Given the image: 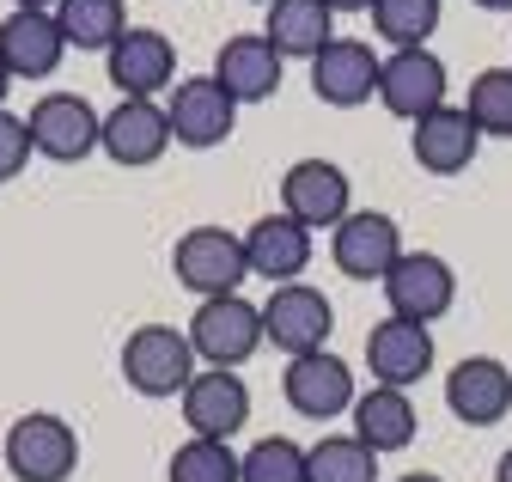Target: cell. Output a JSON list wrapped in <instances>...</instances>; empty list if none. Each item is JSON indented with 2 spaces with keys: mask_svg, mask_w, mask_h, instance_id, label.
<instances>
[{
  "mask_svg": "<svg viewBox=\"0 0 512 482\" xmlns=\"http://www.w3.org/2000/svg\"><path fill=\"white\" fill-rule=\"evenodd\" d=\"M116 367H122V385L135 391V397H183V385L202 373L196 367V348H189V330H177V324H141V330H128Z\"/></svg>",
  "mask_w": 512,
  "mask_h": 482,
  "instance_id": "1",
  "label": "cell"
},
{
  "mask_svg": "<svg viewBox=\"0 0 512 482\" xmlns=\"http://www.w3.org/2000/svg\"><path fill=\"white\" fill-rule=\"evenodd\" d=\"M0 458H7L13 482H68L80 470V434H74V421H61L49 409H25L7 428Z\"/></svg>",
  "mask_w": 512,
  "mask_h": 482,
  "instance_id": "2",
  "label": "cell"
},
{
  "mask_svg": "<svg viewBox=\"0 0 512 482\" xmlns=\"http://www.w3.org/2000/svg\"><path fill=\"white\" fill-rule=\"evenodd\" d=\"M171 275L196 293V299H220V293H244L250 257H244V232L226 226H189L171 245Z\"/></svg>",
  "mask_w": 512,
  "mask_h": 482,
  "instance_id": "3",
  "label": "cell"
},
{
  "mask_svg": "<svg viewBox=\"0 0 512 482\" xmlns=\"http://www.w3.org/2000/svg\"><path fill=\"white\" fill-rule=\"evenodd\" d=\"M263 342H269V336H263V306H250L244 293L202 299L196 318H189V348H196V360L226 367V373H238Z\"/></svg>",
  "mask_w": 512,
  "mask_h": 482,
  "instance_id": "4",
  "label": "cell"
},
{
  "mask_svg": "<svg viewBox=\"0 0 512 482\" xmlns=\"http://www.w3.org/2000/svg\"><path fill=\"white\" fill-rule=\"evenodd\" d=\"M330 330H336V306H330L324 287H311V281H281V287H269V299H263V336H269L287 360L330 348Z\"/></svg>",
  "mask_w": 512,
  "mask_h": 482,
  "instance_id": "5",
  "label": "cell"
},
{
  "mask_svg": "<svg viewBox=\"0 0 512 482\" xmlns=\"http://www.w3.org/2000/svg\"><path fill=\"white\" fill-rule=\"evenodd\" d=\"M378 287H384L391 318H409V324H427V330L458 306V269L445 263L439 251H403L397 269L384 275Z\"/></svg>",
  "mask_w": 512,
  "mask_h": 482,
  "instance_id": "6",
  "label": "cell"
},
{
  "mask_svg": "<svg viewBox=\"0 0 512 482\" xmlns=\"http://www.w3.org/2000/svg\"><path fill=\"white\" fill-rule=\"evenodd\" d=\"M25 123H31V147L55 165H80L104 153V110H92L80 92H43Z\"/></svg>",
  "mask_w": 512,
  "mask_h": 482,
  "instance_id": "7",
  "label": "cell"
},
{
  "mask_svg": "<svg viewBox=\"0 0 512 482\" xmlns=\"http://www.w3.org/2000/svg\"><path fill=\"white\" fill-rule=\"evenodd\" d=\"M165 116H171V141H177V147L208 153V147L232 141V129H238V98H232L214 74H189V80L171 86Z\"/></svg>",
  "mask_w": 512,
  "mask_h": 482,
  "instance_id": "8",
  "label": "cell"
},
{
  "mask_svg": "<svg viewBox=\"0 0 512 482\" xmlns=\"http://www.w3.org/2000/svg\"><path fill=\"white\" fill-rule=\"evenodd\" d=\"M281 214H293L311 232H336L354 214V184L336 159H293L281 171Z\"/></svg>",
  "mask_w": 512,
  "mask_h": 482,
  "instance_id": "9",
  "label": "cell"
},
{
  "mask_svg": "<svg viewBox=\"0 0 512 482\" xmlns=\"http://www.w3.org/2000/svg\"><path fill=\"white\" fill-rule=\"evenodd\" d=\"M281 397H287V409H293V415H305V421H336V415H348V409H354L360 385H354V367H348L342 354L317 348V354L287 360V373H281Z\"/></svg>",
  "mask_w": 512,
  "mask_h": 482,
  "instance_id": "10",
  "label": "cell"
},
{
  "mask_svg": "<svg viewBox=\"0 0 512 482\" xmlns=\"http://www.w3.org/2000/svg\"><path fill=\"white\" fill-rule=\"evenodd\" d=\"M403 226L391 214H378V208H354L336 232H330V263L348 275V281H384L397 269L403 257Z\"/></svg>",
  "mask_w": 512,
  "mask_h": 482,
  "instance_id": "11",
  "label": "cell"
},
{
  "mask_svg": "<svg viewBox=\"0 0 512 482\" xmlns=\"http://www.w3.org/2000/svg\"><path fill=\"white\" fill-rule=\"evenodd\" d=\"M445 86H452V74H445V62L433 49H391L378 62V104L397 123H421L427 110H439Z\"/></svg>",
  "mask_w": 512,
  "mask_h": 482,
  "instance_id": "12",
  "label": "cell"
},
{
  "mask_svg": "<svg viewBox=\"0 0 512 482\" xmlns=\"http://www.w3.org/2000/svg\"><path fill=\"white\" fill-rule=\"evenodd\" d=\"M104 74L122 98H159V92L177 86V49L153 25H128L116 37V49L104 55Z\"/></svg>",
  "mask_w": 512,
  "mask_h": 482,
  "instance_id": "13",
  "label": "cell"
},
{
  "mask_svg": "<svg viewBox=\"0 0 512 482\" xmlns=\"http://www.w3.org/2000/svg\"><path fill=\"white\" fill-rule=\"evenodd\" d=\"M171 147H177V141H171V116H165L159 98H116V104L104 110V153H110L116 165L147 171V165H159Z\"/></svg>",
  "mask_w": 512,
  "mask_h": 482,
  "instance_id": "14",
  "label": "cell"
},
{
  "mask_svg": "<svg viewBox=\"0 0 512 482\" xmlns=\"http://www.w3.org/2000/svg\"><path fill=\"white\" fill-rule=\"evenodd\" d=\"M445 409H452L464 428H494L512 415V367L494 354H464L452 373H445Z\"/></svg>",
  "mask_w": 512,
  "mask_h": 482,
  "instance_id": "15",
  "label": "cell"
},
{
  "mask_svg": "<svg viewBox=\"0 0 512 482\" xmlns=\"http://www.w3.org/2000/svg\"><path fill=\"white\" fill-rule=\"evenodd\" d=\"M311 92L330 110H360L378 98V49L366 37H336L311 55Z\"/></svg>",
  "mask_w": 512,
  "mask_h": 482,
  "instance_id": "16",
  "label": "cell"
},
{
  "mask_svg": "<svg viewBox=\"0 0 512 482\" xmlns=\"http://www.w3.org/2000/svg\"><path fill=\"white\" fill-rule=\"evenodd\" d=\"M183 421L196 440H232L250 421V385L226 367H202L183 385Z\"/></svg>",
  "mask_w": 512,
  "mask_h": 482,
  "instance_id": "17",
  "label": "cell"
},
{
  "mask_svg": "<svg viewBox=\"0 0 512 482\" xmlns=\"http://www.w3.org/2000/svg\"><path fill=\"white\" fill-rule=\"evenodd\" d=\"M476 147H482V135H476V123H470L464 104H439V110L421 116V123H409V153H415V165L433 171V177L470 171V165H476Z\"/></svg>",
  "mask_w": 512,
  "mask_h": 482,
  "instance_id": "18",
  "label": "cell"
},
{
  "mask_svg": "<svg viewBox=\"0 0 512 482\" xmlns=\"http://www.w3.org/2000/svg\"><path fill=\"white\" fill-rule=\"evenodd\" d=\"M366 373L372 385H421L433 373V330L427 324H409V318H384L372 336H366Z\"/></svg>",
  "mask_w": 512,
  "mask_h": 482,
  "instance_id": "19",
  "label": "cell"
},
{
  "mask_svg": "<svg viewBox=\"0 0 512 482\" xmlns=\"http://www.w3.org/2000/svg\"><path fill=\"white\" fill-rule=\"evenodd\" d=\"M61 55H68V37H61L55 13L13 7L7 19H0V62H7L13 80H49L61 68Z\"/></svg>",
  "mask_w": 512,
  "mask_h": 482,
  "instance_id": "20",
  "label": "cell"
},
{
  "mask_svg": "<svg viewBox=\"0 0 512 482\" xmlns=\"http://www.w3.org/2000/svg\"><path fill=\"white\" fill-rule=\"evenodd\" d=\"M311 226H299L293 214H263V220H250L244 232V257H250V275H263V281H299L311 269Z\"/></svg>",
  "mask_w": 512,
  "mask_h": 482,
  "instance_id": "21",
  "label": "cell"
},
{
  "mask_svg": "<svg viewBox=\"0 0 512 482\" xmlns=\"http://www.w3.org/2000/svg\"><path fill=\"white\" fill-rule=\"evenodd\" d=\"M281 49L263 37V31H238V37H226L220 43V55H214V80L238 98V104H263L275 86H281Z\"/></svg>",
  "mask_w": 512,
  "mask_h": 482,
  "instance_id": "22",
  "label": "cell"
},
{
  "mask_svg": "<svg viewBox=\"0 0 512 482\" xmlns=\"http://www.w3.org/2000/svg\"><path fill=\"white\" fill-rule=\"evenodd\" d=\"M348 421H354V440H366L378 458H384V452H403V446L415 440V428H421V415H415L409 391H397V385H372V391H360L354 409H348Z\"/></svg>",
  "mask_w": 512,
  "mask_h": 482,
  "instance_id": "23",
  "label": "cell"
},
{
  "mask_svg": "<svg viewBox=\"0 0 512 482\" xmlns=\"http://www.w3.org/2000/svg\"><path fill=\"white\" fill-rule=\"evenodd\" d=\"M336 13L324 7V0H275L269 7V19H263V37L281 49V62H311L324 43H336V25H330Z\"/></svg>",
  "mask_w": 512,
  "mask_h": 482,
  "instance_id": "24",
  "label": "cell"
},
{
  "mask_svg": "<svg viewBox=\"0 0 512 482\" xmlns=\"http://www.w3.org/2000/svg\"><path fill=\"white\" fill-rule=\"evenodd\" d=\"M55 25H61V37H68V49H98V55H110L116 37L128 31V7H122V0H61V7H55Z\"/></svg>",
  "mask_w": 512,
  "mask_h": 482,
  "instance_id": "25",
  "label": "cell"
},
{
  "mask_svg": "<svg viewBox=\"0 0 512 482\" xmlns=\"http://www.w3.org/2000/svg\"><path fill=\"white\" fill-rule=\"evenodd\" d=\"M305 482H378V452L354 434H324L305 446Z\"/></svg>",
  "mask_w": 512,
  "mask_h": 482,
  "instance_id": "26",
  "label": "cell"
},
{
  "mask_svg": "<svg viewBox=\"0 0 512 482\" xmlns=\"http://www.w3.org/2000/svg\"><path fill=\"white\" fill-rule=\"evenodd\" d=\"M464 110L476 135H494V141H512V62L506 68H482L464 92Z\"/></svg>",
  "mask_w": 512,
  "mask_h": 482,
  "instance_id": "27",
  "label": "cell"
},
{
  "mask_svg": "<svg viewBox=\"0 0 512 482\" xmlns=\"http://www.w3.org/2000/svg\"><path fill=\"white\" fill-rule=\"evenodd\" d=\"M372 31L391 49H427L439 31V0H372Z\"/></svg>",
  "mask_w": 512,
  "mask_h": 482,
  "instance_id": "28",
  "label": "cell"
},
{
  "mask_svg": "<svg viewBox=\"0 0 512 482\" xmlns=\"http://www.w3.org/2000/svg\"><path fill=\"white\" fill-rule=\"evenodd\" d=\"M165 482H238V452H232V440H196V434H189V440L171 452Z\"/></svg>",
  "mask_w": 512,
  "mask_h": 482,
  "instance_id": "29",
  "label": "cell"
},
{
  "mask_svg": "<svg viewBox=\"0 0 512 482\" xmlns=\"http://www.w3.org/2000/svg\"><path fill=\"white\" fill-rule=\"evenodd\" d=\"M238 482H305V446L287 434H263L238 452Z\"/></svg>",
  "mask_w": 512,
  "mask_h": 482,
  "instance_id": "30",
  "label": "cell"
},
{
  "mask_svg": "<svg viewBox=\"0 0 512 482\" xmlns=\"http://www.w3.org/2000/svg\"><path fill=\"white\" fill-rule=\"evenodd\" d=\"M31 123L25 116H13V110H0V184H13V177L31 165Z\"/></svg>",
  "mask_w": 512,
  "mask_h": 482,
  "instance_id": "31",
  "label": "cell"
},
{
  "mask_svg": "<svg viewBox=\"0 0 512 482\" xmlns=\"http://www.w3.org/2000/svg\"><path fill=\"white\" fill-rule=\"evenodd\" d=\"M330 13H372V0H324Z\"/></svg>",
  "mask_w": 512,
  "mask_h": 482,
  "instance_id": "32",
  "label": "cell"
},
{
  "mask_svg": "<svg viewBox=\"0 0 512 482\" xmlns=\"http://www.w3.org/2000/svg\"><path fill=\"white\" fill-rule=\"evenodd\" d=\"M13 7H25V13H55L61 0H13Z\"/></svg>",
  "mask_w": 512,
  "mask_h": 482,
  "instance_id": "33",
  "label": "cell"
},
{
  "mask_svg": "<svg viewBox=\"0 0 512 482\" xmlns=\"http://www.w3.org/2000/svg\"><path fill=\"white\" fill-rule=\"evenodd\" d=\"M494 482H512V446L500 452V464H494Z\"/></svg>",
  "mask_w": 512,
  "mask_h": 482,
  "instance_id": "34",
  "label": "cell"
},
{
  "mask_svg": "<svg viewBox=\"0 0 512 482\" xmlns=\"http://www.w3.org/2000/svg\"><path fill=\"white\" fill-rule=\"evenodd\" d=\"M7 92H13V74H7V62H0V110H7Z\"/></svg>",
  "mask_w": 512,
  "mask_h": 482,
  "instance_id": "35",
  "label": "cell"
},
{
  "mask_svg": "<svg viewBox=\"0 0 512 482\" xmlns=\"http://www.w3.org/2000/svg\"><path fill=\"white\" fill-rule=\"evenodd\" d=\"M482 13H512V0H476Z\"/></svg>",
  "mask_w": 512,
  "mask_h": 482,
  "instance_id": "36",
  "label": "cell"
},
{
  "mask_svg": "<svg viewBox=\"0 0 512 482\" xmlns=\"http://www.w3.org/2000/svg\"><path fill=\"white\" fill-rule=\"evenodd\" d=\"M397 482H445V476H433V470H409V476H397Z\"/></svg>",
  "mask_w": 512,
  "mask_h": 482,
  "instance_id": "37",
  "label": "cell"
},
{
  "mask_svg": "<svg viewBox=\"0 0 512 482\" xmlns=\"http://www.w3.org/2000/svg\"><path fill=\"white\" fill-rule=\"evenodd\" d=\"M263 7H275V0H263Z\"/></svg>",
  "mask_w": 512,
  "mask_h": 482,
  "instance_id": "38",
  "label": "cell"
}]
</instances>
